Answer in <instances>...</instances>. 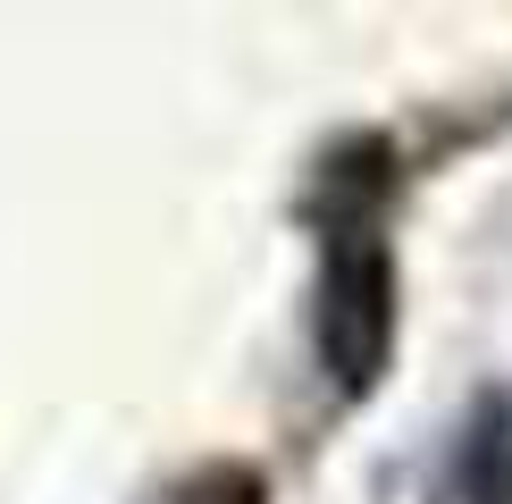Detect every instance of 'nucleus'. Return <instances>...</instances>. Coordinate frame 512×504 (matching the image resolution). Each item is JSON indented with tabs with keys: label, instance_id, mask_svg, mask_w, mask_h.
Here are the masks:
<instances>
[{
	"label": "nucleus",
	"instance_id": "obj_1",
	"mask_svg": "<svg viewBox=\"0 0 512 504\" xmlns=\"http://www.w3.org/2000/svg\"><path fill=\"white\" fill-rule=\"evenodd\" d=\"M412 185V160L387 126H345L303 168L294 219L311 227V353L328 370L336 404H370L395 370L403 336V261L395 210Z\"/></svg>",
	"mask_w": 512,
	"mask_h": 504
},
{
	"label": "nucleus",
	"instance_id": "obj_2",
	"mask_svg": "<svg viewBox=\"0 0 512 504\" xmlns=\"http://www.w3.org/2000/svg\"><path fill=\"white\" fill-rule=\"evenodd\" d=\"M445 496L454 504H512V395H479L462 420L454 462H445Z\"/></svg>",
	"mask_w": 512,
	"mask_h": 504
},
{
	"label": "nucleus",
	"instance_id": "obj_3",
	"mask_svg": "<svg viewBox=\"0 0 512 504\" xmlns=\"http://www.w3.org/2000/svg\"><path fill=\"white\" fill-rule=\"evenodd\" d=\"M152 504H277V488H269V471L252 454H202V462H185Z\"/></svg>",
	"mask_w": 512,
	"mask_h": 504
}]
</instances>
